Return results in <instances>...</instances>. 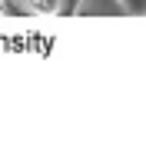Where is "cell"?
<instances>
[{"mask_svg":"<svg viewBox=\"0 0 146 146\" xmlns=\"http://www.w3.org/2000/svg\"><path fill=\"white\" fill-rule=\"evenodd\" d=\"M123 7L126 10H143V0H123Z\"/></svg>","mask_w":146,"mask_h":146,"instance_id":"1","label":"cell"}]
</instances>
